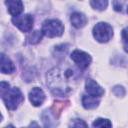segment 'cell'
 Instances as JSON below:
<instances>
[{
  "mask_svg": "<svg viewBox=\"0 0 128 128\" xmlns=\"http://www.w3.org/2000/svg\"><path fill=\"white\" fill-rule=\"evenodd\" d=\"M90 4L94 9L102 11L106 9L108 5V0H90Z\"/></svg>",
  "mask_w": 128,
  "mask_h": 128,
  "instance_id": "obj_15",
  "label": "cell"
},
{
  "mask_svg": "<svg viewBox=\"0 0 128 128\" xmlns=\"http://www.w3.org/2000/svg\"><path fill=\"white\" fill-rule=\"evenodd\" d=\"M0 93L1 97L9 110H15L23 101L24 96L19 88L11 87L7 82L2 81L0 84Z\"/></svg>",
  "mask_w": 128,
  "mask_h": 128,
  "instance_id": "obj_2",
  "label": "cell"
},
{
  "mask_svg": "<svg viewBox=\"0 0 128 128\" xmlns=\"http://www.w3.org/2000/svg\"><path fill=\"white\" fill-rule=\"evenodd\" d=\"M71 59L75 62V64L80 69L88 68L91 63V60H92L88 53L80 51V50H74L71 54Z\"/></svg>",
  "mask_w": 128,
  "mask_h": 128,
  "instance_id": "obj_6",
  "label": "cell"
},
{
  "mask_svg": "<svg viewBox=\"0 0 128 128\" xmlns=\"http://www.w3.org/2000/svg\"><path fill=\"white\" fill-rule=\"evenodd\" d=\"M93 36L98 42H108L113 36V29L108 23L99 22L93 28Z\"/></svg>",
  "mask_w": 128,
  "mask_h": 128,
  "instance_id": "obj_4",
  "label": "cell"
},
{
  "mask_svg": "<svg viewBox=\"0 0 128 128\" xmlns=\"http://www.w3.org/2000/svg\"><path fill=\"white\" fill-rule=\"evenodd\" d=\"M82 105L85 109H94L99 105V100L92 95H83Z\"/></svg>",
  "mask_w": 128,
  "mask_h": 128,
  "instance_id": "obj_12",
  "label": "cell"
},
{
  "mask_svg": "<svg viewBox=\"0 0 128 128\" xmlns=\"http://www.w3.org/2000/svg\"><path fill=\"white\" fill-rule=\"evenodd\" d=\"M70 21H71V24H72L75 28L79 29V28H82V27H84V26L86 25V23H87V18H86V16H85L83 13H81V12H74V13H72L71 16H70Z\"/></svg>",
  "mask_w": 128,
  "mask_h": 128,
  "instance_id": "obj_10",
  "label": "cell"
},
{
  "mask_svg": "<svg viewBox=\"0 0 128 128\" xmlns=\"http://www.w3.org/2000/svg\"><path fill=\"white\" fill-rule=\"evenodd\" d=\"M70 126H73V127H80V126L87 127V124L81 119H73V121H71V123H70Z\"/></svg>",
  "mask_w": 128,
  "mask_h": 128,
  "instance_id": "obj_20",
  "label": "cell"
},
{
  "mask_svg": "<svg viewBox=\"0 0 128 128\" xmlns=\"http://www.w3.org/2000/svg\"><path fill=\"white\" fill-rule=\"evenodd\" d=\"M12 22L21 31L29 32L32 30L34 19L30 14H25V15H21V16H14L12 18Z\"/></svg>",
  "mask_w": 128,
  "mask_h": 128,
  "instance_id": "obj_5",
  "label": "cell"
},
{
  "mask_svg": "<svg viewBox=\"0 0 128 128\" xmlns=\"http://www.w3.org/2000/svg\"><path fill=\"white\" fill-rule=\"evenodd\" d=\"M112 91H113V93L116 95V96H124L125 95V89L122 87V86H119V85H117V86H115L113 89H112Z\"/></svg>",
  "mask_w": 128,
  "mask_h": 128,
  "instance_id": "obj_19",
  "label": "cell"
},
{
  "mask_svg": "<svg viewBox=\"0 0 128 128\" xmlns=\"http://www.w3.org/2000/svg\"><path fill=\"white\" fill-rule=\"evenodd\" d=\"M67 51H68V45L67 44H62V45L55 47V54L58 56H64Z\"/></svg>",
  "mask_w": 128,
  "mask_h": 128,
  "instance_id": "obj_17",
  "label": "cell"
},
{
  "mask_svg": "<svg viewBox=\"0 0 128 128\" xmlns=\"http://www.w3.org/2000/svg\"><path fill=\"white\" fill-rule=\"evenodd\" d=\"M93 127H111L112 123L108 119H103V118H98L93 122Z\"/></svg>",
  "mask_w": 128,
  "mask_h": 128,
  "instance_id": "obj_16",
  "label": "cell"
},
{
  "mask_svg": "<svg viewBox=\"0 0 128 128\" xmlns=\"http://www.w3.org/2000/svg\"><path fill=\"white\" fill-rule=\"evenodd\" d=\"M42 120H43V123H44V126H48V127H51V126H55L56 125V118H55V115L51 112V111H48V110H45L42 114Z\"/></svg>",
  "mask_w": 128,
  "mask_h": 128,
  "instance_id": "obj_13",
  "label": "cell"
},
{
  "mask_svg": "<svg viewBox=\"0 0 128 128\" xmlns=\"http://www.w3.org/2000/svg\"><path fill=\"white\" fill-rule=\"evenodd\" d=\"M1 72L4 74H11L15 71V66L13 64V62L10 60V58H8L5 54H1Z\"/></svg>",
  "mask_w": 128,
  "mask_h": 128,
  "instance_id": "obj_11",
  "label": "cell"
},
{
  "mask_svg": "<svg viewBox=\"0 0 128 128\" xmlns=\"http://www.w3.org/2000/svg\"><path fill=\"white\" fill-rule=\"evenodd\" d=\"M5 4L8 8L9 13L12 16H18L23 11L22 0H6Z\"/></svg>",
  "mask_w": 128,
  "mask_h": 128,
  "instance_id": "obj_9",
  "label": "cell"
},
{
  "mask_svg": "<svg viewBox=\"0 0 128 128\" xmlns=\"http://www.w3.org/2000/svg\"><path fill=\"white\" fill-rule=\"evenodd\" d=\"M47 86L54 95L64 96L68 94L77 83L78 71L68 65H60L52 68L46 75Z\"/></svg>",
  "mask_w": 128,
  "mask_h": 128,
  "instance_id": "obj_1",
  "label": "cell"
},
{
  "mask_svg": "<svg viewBox=\"0 0 128 128\" xmlns=\"http://www.w3.org/2000/svg\"><path fill=\"white\" fill-rule=\"evenodd\" d=\"M42 32L47 37L53 38L61 36L64 32V26L61 21L58 19H49L43 22L42 25Z\"/></svg>",
  "mask_w": 128,
  "mask_h": 128,
  "instance_id": "obj_3",
  "label": "cell"
},
{
  "mask_svg": "<svg viewBox=\"0 0 128 128\" xmlns=\"http://www.w3.org/2000/svg\"><path fill=\"white\" fill-rule=\"evenodd\" d=\"M29 99L34 106H40L45 100V94L42 89L38 87H34L29 93Z\"/></svg>",
  "mask_w": 128,
  "mask_h": 128,
  "instance_id": "obj_8",
  "label": "cell"
},
{
  "mask_svg": "<svg viewBox=\"0 0 128 128\" xmlns=\"http://www.w3.org/2000/svg\"><path fill=\"white\" fill-rule=\"evenodd\" d=\"M42 35H43V32H42V31H39V30L33 31L32 33H30V34L27 36L26 41H27V43H29V44H37V43L40 42V40L42 39Z\"/></svg>",
  "mask_w": 128,
  "mask_h": 128,
  "instance_id": "obj_14",
  "label": "cell"
},
{
  "mask_svg": "<svg viewBox=\"0 0 128 128\" xmlns=\"http://www.w3.org/2000/svg\"><path fill=\"white\" fill-rule=\"evenodd\" d=\"M121 36H122V40H123V44H124V50L128 53V27H126L122 30Z\"/></svg>",
  "mask_w": 128,
  "mask_h": 128,
  "instance_id": "obj_18",
  "label": "cell"
},
{
  "mask_svg": "<svg viewBox=\"0 0 128 128\" xmlns=\"http://www.w3.org/2000/svg\"><path fill=\"white\" fill-rule=\"evenodd\" d=\"M127 13H128V8H127Z\"/></svg>",
  "mask_w": 128,
  "mask_h": 128,
  "instance_id": "obj_21",
  "label": "cell"
},
{
  "mask_svg": "<svg viewBox=\"0 0 128 128\" xmlns=\"http://www.w3.org/2000/svg\"><path fill=\"white\" fill-rule=\"evenodd\" d=\"M85 89L89 95L95 96V97H100L104 94V90L101 88V86L98 85L94 80L92 79H87L85 83Z\"/></svg>",
  "mask_w": 128,
  "mask_h": 128,
  "instance_id": "obj_7",
  "label": "cell"
}]
</instances>
